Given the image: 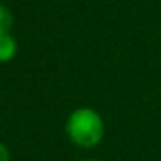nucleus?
<instances>
[{"mask_svg":"<svg viewBox=\"0 0 161 161\" xmlns=\"http://www.w3.org/2000/svg\"><path fill=\"white\" fill-rule=\"evenodd\" d=\"M64 130H66L68 139L75 146L81 149H92L102 142L106 125L99 111L88 106H81L69 113Z\"/></svg>","mask_w":161,"mask_h":161,"instance_id":"obj_1","label":"nucleus"},{"mask_svg":"<svg viewBox=\"0 0 161 161\" xmlns=\"http://www.w3.org/2000/svg\"><path fill=\"white\" fill-rule=\"evenodd\" d=\"M18 40L12 33H2L0 35V64L9 63L18 54Z\"/></svg>","mask_w":161,"mask_h":161,"instance_id":"obj_2","label":"nucleus"},{"mask_svg":"<svg viewBox=\"0 0 161 161\" xmlns=\"http://www.w3.org/2000/svg\"><path fill=\"white\" fill-rule=\"evenodd\" d=\"M14 25V16L5 5L0 4V35L2 33H11V28Z\"/></svg>","mask_w":161,"mask_h":161,"instance_id":"obj_3","label":"nucleus"},{"mask_svg":"<svg viewBox=\"0 0 161 161\" xmlns=\"http://www.w3.org/2000/svg\"><path fill=\"white\" fill-rule=\"evenodd\" d=\"M0 161H11V151L2 140H0Z\"/></svg>","mask_w":161,"mask_h":161,"instance_id":"obj_4","label":"nucleus"},{"mask_svg":"<svg viewBox=\"0 0 161 161\" xmlns=\"http://www.w3.org/2000/svg\"><path fill=\"white\" fill-rule=\"evenodd\" d=\"M81 161H99V159H92V158H88V159H81Z\"/></svg>","mask_w":161,"mask_h":161,"instance_id":"obj_5","label":"nucleus"}]
</instances>
